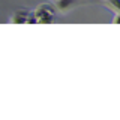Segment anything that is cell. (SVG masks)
Returning <instances> with one entry per match:
<instances>
[{
  "instance_id": "obj_1",
  "label": "cell",
  "mask_w": 120,
  "mask_h": 120,
  "mask_svg": "<svg viewBox=\"0 0 120 120\" xmlns=\"http://www.w3.org/2000/svg\"><path fill=\"white\" fill-rule=\"evenodd\" d=\"M35 20L36 22H41V24H50L54 20V15H56V9L52 5H48V3H42L35 9Z\"/></svg>"
},
{
  "instance_id": "obj_2",
  "label": "cell",
  "mask_w": 120,
  "mask_h": 120,
  "mask_svg": "<svg viewBox=\"0 0 120 120\" xmlns=\"http://www.w3.org/2000/svg\"><path fill=\"white\" fill-rule=\"evenodd\" d=\"M11 21L17 22V24H22V22H36L35 15H32V12H29L27 9H18V11H15L14 15L11 17Z\"/></svg>"
},
{
  "instance_id": "obj_3",
  "label": "cell",
  "mask_w": 120,
  "mask_h": 120,
  "mask_svg": "<svg viewBox=\"0 0 120 120\" xmlns=\"http://www.w3.org/2000/svg\"><path fill=\"white\" fill-rule=\"evenodd\" d=\"M56 6L62 14H68L71 9L77 6V2L75 0H59V2H56Z\"/></svg>"
},
{
  "instance_id": "obj_4",
  "label": "cell",
  "mask_w": 120,
  "mask_h": 120,
  "mask_svg": "<svg viewBox=\"0 0 120 120\" xmlns=\"http://www.w3.org/2000/svg\"><path fill=\"white\" fill-rule=\"evenodd\" d=\"M107 6L110 8L111 11H114L116 14H120V0H108Z\"/></svg>"
},
{
  "instance_id": "obj_5",
  "label": "cell",
  "mask_w": 120,
  "mask_h": 120,
  "mask_svg": "<svg viewBox=\"0 0 120 120\" xmlns=\"http://www.w3.org/2000/svg\"><path fill=\"white\" fill-rule=\"evenodd\" d=\"M112 22H114V24H120V14H116V15H114Z\"/></svg>"
},
{
  "instance_id": "obj_6",
  "label": "cell",
  "mask_w": 120,
  "mask_h": 120,
  "mask_svg": "<svg viewBox=\"0 0 120 120\" xmlns=\"http://www.w3.org/2000/svg\"><path fill=\"white\" fill-rule=\"evenodd\" d=\"M54 2H59V0H54Z\"/></svg>"
}]
</instances>
